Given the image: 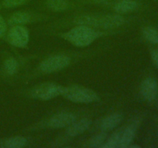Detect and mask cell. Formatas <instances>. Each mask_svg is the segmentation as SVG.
I'll use <instances>...</instances> for the list:
<instances>
[{
	"label": "cell",
	"mask_w": 158,
	"mask_h": 148,
	"mask_svg": "<svg viewBox=\"0 0 158 148\" xmlns=\"http://www.w3.org/2000/svg\"><path fill=\"white\" fill-rule=\"evenodd\" d=\"M18 63L14 58H9L6 60L4 63V69L6 73L9 75H13L18 69Z\"/></svg>",
	"instance_id": "cell-18"
},
{
	"label": "cell",
	"mask_w": 158,
	"mask_h": 148,
	"mask_svg": "<svg viewBox=\"0 0 158 148\" xmlns=\"http://www.w3.org/2000/svg\"><path fill=\"white\" fill-rule=\"evenodd\" d=\"M32 20V15L27 12L19 11L12 14L9 19L11 26H23Z\"/></svg>",
	"instance_id": "cell-12"
},
{
	"label": "cell",
	"mask_w": 158,
	"mask_h": 148,
	"mask_svg": "<svg viewBox=\"0 0 158 148\" xmlns=\"http://www.w3.org/2000/svg\"><path fill=\"white\" fill-rule=\"evenodd\" d=\"M111 0H91V2L94 3H97V4H104V3L109 2Z\"/></svg>",
	"instance_id": "cell-22"
},
{
	"label": "cell",
	"mask_w": 158,
	"mask_h": 148,
	"mask_svg": "<svg viewBox=\"0 0 158 148\" xmlns=\"http://www.w3.org/2000/svg\"><path fill=\"white\" fill-rule=\"evenodd\" d=\"M136 129L137 126L135 124H131L117 131L106 140L102 147H128L135 137Z\"/></svg>",
	"instance_id": "cell-3"
},
{
	"label": "cell",
	"mask_w": 158,
	"mask_h": 148,
	"mask_svg": "<svg viewBox=\"0 0 158 148\" xmlns=\"http://www.w3.org/2000/svg\"><path fill=\"white\" fill-rule=\"evenodd\" d=\"M143 35L148 41L158 45V29L148 26L143 29Z\"/></svg>",
	"instance_id": "cell-16"
},
{
	"label": "cell",
	"mask_w": 158,
	"mask_h": 148,
	"mask_svg": "<svg viewBox=\"0 0 158 148\" xmlns=\"http://www.w3.org/2000/svg\"><path fill=\"white\" fill-rule=\"evenodd\" d=\"M71 62L70 57L66 55H54L48 57L40 64L39 69L43 72H56L67 67Z\"/></svg>",
	"instance_id": "cell-5"
},
{
	"label": "cell",
	"mask_w": 158,
	"mask_h": 148,
	"mask_svg": "<svg viewBox=\"0 0 158 148\" xmlns=\"http://www.w3.org/2000/svg\"><path fill=\"white\" fill-rule=\"evenodd\" d=\"M77 120V116L70 112H61L55 114L48 121V125L52 128H65L70 126Z\"/></svg>",
	"instance_id": "cell-9"
},
{
	"label": "cell",
	"mask_w": 158,
	"mask_h": 148,
	"mask_svg": "<svg viewBox=\"0 0 158 148\" xmlns=\"http://www.w3.org/2000/svg\"><path fill=\"white\" fill-rule=\"evenodd\" d=\"M29 39V31L23 26H12L8 32V41L15 47H25Z\"/></svg>",
	"instance_id": "cell-6"
},
{
	"label": "cell",
	"mask_w": 158,
	"mask_h": 148,
	"mask_svg": "<svg viewBox=\"0 0 158 148\" xmlns=\"http://www.w3.org/2000/svg\"><path fill=\"white\" fill-rule=\"evenodd\" d=\"M6 31H7V25L2 16L0 15V38L4 36Z\"/></svg>",
	"instance_id": "cell-20"
},
{
	"label": "cell",
	"mask_w": 158,
	"mask_h": 148,
	"mask_svg": "<svg viewBox=\"0 0 158 148\" xmlns=\"http://www.w3.org/2000/svg\"><path fill=\"white\" fill-rule=\"evenodd\" d=\"M107 140V134L103 131L102 133L94 136L89 140V146L92 147H102L106 140Z\"/></svg>",
	"instance_id": "cell-17"
},
{
	"label": "cell",
	"mask_w": 158,
	"mask_h": 148,
	"mask_svg": "<svg viewBox=\"0 0 158 148\" xmlns=\"http://www.w3.org/2000/svg\"><path fill=\"white\" fill-rule=\"evenodd\" d=\"M62 96L69 101L80 103H90L99 99L94 90L79 85L64 86Z\"/></svg>",
	"instance_id": "cell-2"
},
{
	"label": "cell",
	"mask_w": 158,
	"mask_h": 148,
	"mask_svg": "<svg viewBox=\"0 0 158 148\" xmlns=\"http://www.w3.org/2000/svg\"><path fill=\"white\" fill-rule=\"evenodd\" d=\"M92 121L89 118H83L80 120H76L70 126L66 127V134L69 137H77L83 134L90 126Z\"/></svg>",
	"instance_id": "cell-10"
},
{
	"label": "cell",
	"mask_w": 158,
	"mask_h": 148,
	"mask_svg": "<svg viewBox=\"0 0 158 148\" xmlns=\"http://www.w3.org/2000/svg\"><path fill=\"white\" fill-rule=\"evenodd\" d=\"M101 34L91 27L77 25L63 35V38L77 47H86L92 44Z\"/></svg>",
	"instance_id": "cell-1"
},
{
	"label": "cell",
	"mask_w": 158,
	"mask_h": 148,
	"mask_svg": "<svg viewBox=\"0 0 158 148\" xmlns=\"http://www.w3.org/2000/svg\"><path fill=\"white\" fill-rule=\"evenodd\" d=\"M27 1L28 0H2V6L6 9H12L25 4Z\"/></svg>",
	"instance_id": "cell-19"
},
{
	"label": "cell",
	"mask_w": 158,
	"mask_h": 148,
	"mask_svg": "<svg viewBox=\"0 0 158 148\" xmlns=\"http://www.w3.org/2000/svg\"><path fill=\"white\" fill-rule=\"evenodd\" d=\"M46 6L52 11L61 12L69 8V3L68 0H46Z\"/></svg>",
	"instance_id": "cell-15"
},
{
	"label": "cell",
	"mask_w": 158,
	"mask_h": 148,
	"mask_svg": "<svg viewBox=\"0 0 158 148\" xmlns=\"http://www.w3.org/2000/svg\"><path fill=\"white\" fill-rule=\"evenodd\" d=\"M64 86L54 83H43L35 86L32 96L37 100L46 101L62 95Z\"/></svg>",
	"instance_id": "cell-4"
},
{
	"label": "cell",
	"mask_w": 158,
	"mask_h": 148,
	"mask_svg": "<svg viewBox=\"0 0 158 148\" xmlns=\"http://www.w3.org/2000/svg\"><path fill=\"white\" fill-rule=\"evenodd\" d=\"M125 18L119 14H110L105 15H95L94 27L103 29H114L124 24Z\"/></svg>",
	"instance_id": "cell-7"
},
{
	"label": "cell",
	"mask_w": 158,
	"mask_h": 148,
	"mask_svg": "<svg viewBox=\"0 0 158 148\" xmlns=\"http://www.w3.org/2000/svg\"><path fill=\"white\" fill-rule=\"evenodd\" d=\"M122 120H123V117L119 113L110 114L102 120L100 123V128L104 132L110 131L117 127V126L121 123Z\"/></svg>",
	"instance_id": "cell-11"
},
{
	"label": "cell",
	"mask_w": 158,
	"mask_h": 148,
	"mask_svg": "<svg viewBox=\"0 0 158 148\" xmlns=\"http://www.w3.org/2000/svg\"><path fill=\"white\" fill-rule=\"evenodd\" d=\"M151 56L154 65L158 68V49H154L151 51Z\"/></svg>",
	"instance_id": "cell-21"
},
{
	"label": "cell",
	"mask_w": 158,
	"mask_h": 148,
	"mask_svg": "<svg viewBox=\"0 0 158 148\" xmlns=\"http://www.w3.org/2000/svg\"><path fill=\"white\" fill-rule=\"evenodd\" d=\"M140 94L146 101L152 102L157 97L158 93V83L156 79L148 77L140 84Z\"/></svg>",
	"instance_id": "cell-8"
},
{
	"label": "cell",
	"mask_w": 158,
	"mask_h": 148,
	"mask_svg": "<svg viewBox=\"0 0 158 148\" xmlns=\"http://www.w3.org/2000/svg\"><path fill=\"white\" fill-rule=\"evenodd\" d=\"M138 7V4L134 0H120L114 5V9L118 13H128L133 12Z\"/></svg>",
	"instance_id": "cell-13"
},
{
	"label": "cell",
	"mask_w": 158,
	"mask_h": 148,
	"mask_svg": "<svg viewBox=\"0 0 158 148\" xmlns=\"http://www.w3.org/2000/svg\"><path fill=\"white\" fill-rule=\"evenodd\" d=\"M28 140L26 137L22 136H15V137H9L3 141L2 146L8 148H20L26 146Z\"/></svg>",
	"instance_id": "cell-14"
}]
</instances>
